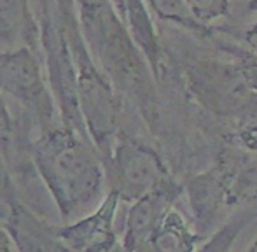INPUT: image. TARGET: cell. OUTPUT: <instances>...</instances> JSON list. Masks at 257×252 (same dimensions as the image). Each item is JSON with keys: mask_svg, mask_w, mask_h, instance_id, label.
I'll list each match as a JSON object with an SVG mask.
<instances>
[{"mask_svg": "<svg viewBox=\"0 0 257 252\" xmlns=\"http://www.w3.org/2000/svg\"><path fill=\"white\" fill-rule=\"evenodd\" d=\"M32 160L63 222L77 217L102 194V154L88 135L70 126H46L32 142Z\"/></svg>", "mask_w": 257, "mask_h": 252, "instance_id": "6da1fadb", "label": "cell"}, {"mask_svg": "<svg viewBox=\"0 0 257 252\" xmlns=\"http://www.w3.org/2000/svg\"><path fill=\"white\" fill-rule=\"evenodd\" d=\"M82 37L119 93L135 100L151 121L156 112L154 74L112 0H77Z\"/></svg>", "mask_w": 257, "mask_h": 252, "instance_id": "7a4b0ae2", "label": "cell"}, {"mask_svg": "<svg viewBox=\"0 0 257 252\" xmlns=\"http://www.w3.org/2000/svg\"><path fill=\"white\" fill-rule=\"evenodd\" d=\"M75 67V89L81 116L91 142L105 158L121 135V100L117 88L100 68L82 37L81 23L63 28Z\"/></svg>", "mask_w": 257, "mask_h": 252, "instance_id": "3957f363", "label": "cell"}, {"mask_svg": "<svg viewBox=\"0 0 257 252\" xmlns=\"http://www.w3.org/2000/svg\"><path fill=\"white\" fill-rule=\"evenodd\" d=\"M103 165L110 191H115L121 201L130 203L172 179L153 147L122 133Z\"/></svg>", "mask_w": 257, "mask_h": 252, "instance_id": "277c9868", "label": "cell"}, {"mask_svg": "<svg viewBox=\"0 0 257 252\" xmlns=\"http://www.w3.org/2000/svg\"><path fill=\"white\" fill-rule=\"evenodd\" d=\"M0 91L35 114L42 123L53 119L56 100L35 48L0 49Z\"/></svg>", "mask_w": 257, "mask_h": 252, "instance_id": "5b68a950", "label": "cell"}, {"mask_svg": "<svg viewBox=\"0 0 257 252\" xmlns=\"http://www.w3.org/2000/svg\"><path fill=\"white\" fill-rule=\"evenodd\" d=\"M179 193L180 188L173 182V179H168L139 200L132 201L122 236V247L126 250L154 249L156 236L179 198Z\"/></svg>", "mask_w": 257, "mask_h": 252, "instance_id": "8992f818", "label": "cell"}, {"mask_svg": "<svg viewBox=\"0 0 257 252\" xmlns=\"http://www.w3.org/2000/svg\"><path fill=\"white\" fill-rule=\"evenodd\" d=\"M119 201H121L119 194L115 191H108V194L91 214L74 222L58 226L60 240L65 249L79 252H105L115 249L117 236H115L114 221Z\"/></svg>", "mask_w": 257, "mask_h": 252, "instance_id": "52a82bcc", "label": "cell"}, {"mask_svg": "<svg viewBox=\"0 0 257 252\" xmlns=\"http://www.w3.org/2000/svg\"><path fill=\"white\" fill-rule=\"evenodd\" d=\"M2 222L16 250H67L60 240L58 226L42 221L18 198L6 203V217Z\"/></svg>", "mask_w": 257, "mask_h": 252, "instance_id": "ba28073f", "label": "cell"}, {"mask_svg": "<svg viewBox=\"0 0 257 252\" xmlns=\"http://www.w3.org/2000/svg\"><path fill=\"white\" fill-rule=\"evenodd\" d=\"M41 46V23L30 0H0V49Z\"/></svg>", "mask_w": 257, "mask_h": 252, "instance_id": "9c48e42d", "label": "cell"}, {"mask_svg": "<svg viewBox=\"0 0 257 252\" xmlns=\"http://www.w3.org/2000/svg\"><path fill=\"white\" fill-rule=\"evenodd\" d=\"M122 20L128 27L135 44L144 53L147 63L153 68L154 77H159L161 70V46L158 32L154 28L153 18L149 14V6L146 0H124Z\"/></svg>", "mask_w": 257, "mask_h": 252, "instance_id": "30bf717a", "label": "cell"}, {"mask_svg": "<svg viewBox=\"0 0 257 252\" xmlns=\"http://www.w3.org/2000/svg\"><path fill=\"white\" fill-rule=\"evenodd\" d=\"M194 242V236L191 235L189 228L186 226L184 219L180 217L173 208L165 217L161 229L156 236L154 249L156 250H184L191 249Z\"/></svg>", "mask_w": 257, "mask_h": 252, "instance_id": "8fae6325", "label": "cell"}, {"mask_svg": "<svg viewBox=\"0 0 257 252\" xmlns=\"http://www.w3.org/2000/svg\"><path fill=\"white\" fill-rule=\"evenodd\" d=\"M146 2L159 20L177 23L187 30L198 32V34L206 32V27L194 18L186 0H146Z\"/></svg>", "mask_w": 257, "mask_h": 252, "instance_id": "7c38bea8", "label": "cell"}, {"mask_svg": "<svg viewBox=\"0 0 257 252\" xmlns=\"http://www.w3.org/2000/svg\"><path fill=\"white\" fill-rule=\"evenodd\" d=\"M191 13L203 25L224 18L229 13V0H186Z\"/></svg>", "mask_w": 257, "mask_h": 252, "instance_id": "4fadbf2b", "label": "cell"}, {"mask_svg": "<svg viewBox=\"0 0 257 252\" xmlns=\"http://www.w3.org/2000/svg\"><path fill=\"white\" fill-rule=\"evenodd\" d=\"M231 53L236 60V70L243 84L252 91H257V51L231 48Z\"/></svg>", "mask_w": 257, "mask_h": 252, "instance_id": "5bb4252c", "label": "cell"}, {"mask_svg": "<svg viewBox=\"0 0 257 252\" xmlns=\"http://www.w3.org/2000/svg\"><path fill=\"white\" fill-rule=\"evenodd\" d=\"M13 142H14V123L11 110L4 100V93L0 91V153L9 163L11 153H13Z\"/></svg>", "mask_w": 257, "mask_h": 252, "instance_id": "9a60e30c", "label": "cell"}, {"mask_svg": "<svg viewBox=\"0 0 257 252\" xmlns=\"http://www.w3.org/2000/svg\"><path fill=\"white\" fill-rule=\"evenodd\" d=\"M54 11H56V20L61 27H70L79 21V9L77 0H53Z\"/></svg>", "mask_w": 257, "mask_h": 252, "instance_id": "2e32d148", "label": "cell"}, {"mask_svg": "<svg viewBox=\"0 0 257 252\" xmlns=\"http://www.w3.org/2000/svg\"><path fill=\"white\" fill-rule=\"evenodd\" d=\"M14 198H18L14 184L11 181V174L7 170V160L4 158V154L0 153V201L4 205L13 201Z\"/></svg>", "mask_w": 257, "mask_h": 252, "instance_id": "e0dca14e", "label": "cell"}, {"mask_svg": "<svg viewBox=\"0 0 257 252\" xmlns=\"http://www.w3.org/2000/svg\"><path fill=\"white\" fill-rule=\"evenodd\" d=\"M13 249H14L13 240H11V236H9V233H7L4 222L0 221V250H13Z\"/></svg>", "mask_w": 257, "mask_h": 252, "instance_id": "ac0fdd59", "label": "cell"}, {"mask_svg": "<svg viewBox=\"0 0 257 252\" xmlns=\"http://www.w3.org/2000/svg\"><path fill=\"white\" fill-rule=\"evenodd\" d=\"M245 41H247L248 48H250L252 51H257V23L252 25V27L245 32Z\"/></svg>", "mask_w": 257, "mask_h": 252, "instance_id": "d6986e66", "label": "cell"}, {"mask_svg": "<svg viewBox=\"0 0 257 252\" xmlns=\"http://www.w3.org/2000/svg\"><path fill=\"white\" fill-rule=\"evenodd\" d=\"M112 2H114L115 9L119 11V14H121V18H122V9H124V0H112Z\"/></svg>", "mask_w": 257, "mask_h": 252, "instance_id": "ffe728a7", "label": "cell"}, {"mask_svg": "<svg viewBox=\"0 0 257 252\" xmlns=\"http://www.w3.org/2000/svg\"><path fill=\"white\" fill-rule=\"evenodd\" d=\"M248 11L257 13V0H248Z\"/></svg>", "mask_w": 257, "mask_h": 252, "instance_id": "44dd1931", "label": "cell"}, {"mask_svg": "<svg viewBox=\"0 0 257 252\" xmlns=\"http://www.w3.org/2000/svg\"><path fill=\"white\" fill-rule=\"evenodd\" d=\"M250 250H257V240H255V242L250 245Z\"/></svg>", "mask_w": 257, "mask_h": 252, "instance_id": "7402d4cb", "label": "cell"}]
</instances>
